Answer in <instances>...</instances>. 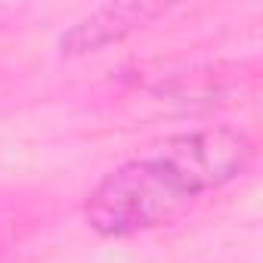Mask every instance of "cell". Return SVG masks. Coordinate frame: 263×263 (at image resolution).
Instances as JSON below:
<instances>
[{
	"label": "cell",
	"mask_w": 263,
	"mask_h": 263,
	"mask_svg": "<svg viewBox=\"0 0 263 263\" xmlns=\"http://www.w3.org/2000/svg\"><path fill=\"white\" fill-rule=\"evenodd\" d=\"M254 143L238 127L211 124L164 137L105 174L84 201L99 235L124 238L180 220L198 198L238 180Z\"/></svg>",
	"instance_id": "6da1fadb"
},
{
	"label": "cell",
	"mask_w": 263,
	"mask_h": 263,
	"mask_svg": "<svg viewBox=\"0 0 263 263\" xmlns=\"http://www.w3.org/2000/svg\"><path fill=\"white\" fill-rule=\"evenodd\" d=\"M164 13L161 4L149 0H127V4H105L84 19H78L62 37H59V53L62 56H87L99 53L111 44H121L127 34L146 28L152 19Z\"/></svg>",
	"instance_id": "7a4b0ae2"
}]
</instances>
